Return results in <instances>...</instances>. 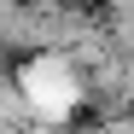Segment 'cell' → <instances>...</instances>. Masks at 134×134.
<instances>
[{"instance_id": "cell-1", "label": "cell", "mask_w": 134, "mask_h": 134, "mask_svg": "<svg viewBox=\"0 0 134 134\" xmlns=\"http://www.w3.org/2000/svg\"><path fill=\"white\" fill-rule=\"evenodd\" d=\"M18 93H24V105L35 111L41 122H58V117H70L76 99H82V87H76V70L64 58H35L24 82H18Z\"/></svg>"}]
</instances>
